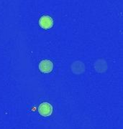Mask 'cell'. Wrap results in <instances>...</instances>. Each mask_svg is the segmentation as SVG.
Wrapping results in <instances>:
<instances>
[{
  "label": "cell",
  "instance_id": "6da1fadb",
  "mask_svg": "<svg viewBox=\"0 0 123 129\" xmlns=\"http://www.w3.org/2000/svg\"><path fill=\"white\" fill-rule=\"evenodd\" d=\"M38 112L44 117L49 116L53 113V107L48 103H43L38 108Z\"/></svg>",
  "mask_w": 123,
  "mask_h": 129
},
{
  "label": "cell",
  "instance_id": "7a4b0ae2",
  "mask_svg": "<svg viewBox=\"0 0 123 129\" xmlns=\"http://www.w3.org/2000/svg\"><path fill=\"white\" fill-rule=\"evenodd\" d=\"M39 24L42 28L45 29H48L53 25V19L49 16H43L39 20Z\"/></svg>",
  "mask_w": 123,
  "mask_h": 129
},
{
  "label": "cell",
  "instance_id": "3957f363",
  "mask_svg": "<svg viewBox=\"0 0 123 129\" xmlns=\"http://www.w3.org/2000/svg\"><path fill=\"white\" fill-rule=\"evenodd\" d=\"M53 68V64L50 60H43L39 64V69L42 73H48L51 72Z\"/></svg>",
  "mask_w": 123,
  "mask_h": 129
}]
</instances>
